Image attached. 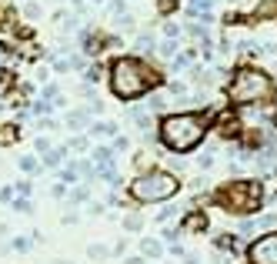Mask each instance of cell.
I'll list each match as a JSON object with an SVG mask.
<instances>
[{
	"label": "cell",
	"instance_id": "41",
	"mask_svg": "<svg viewBox=\"0 0 277 264\" xmlns=\"http://www.w3.org/2000/svg\"><path fill=\"white\" fill-rule=\"evenodd\" d=\"M0 201H14V187H4V191H0Z\"/></svg>",
	"mask_w": 277,
	"mask_h": 264
},
{
	"label": "cell",
	"instance_id": "18",
	"mask_svg": "<svg viewBox=\"0 0 277 264\" xmlns=\"http://www.w3.org/2000/svg\"><path fill=\"white\" fill-rule=\"evenodd\" d=\"M84 80H87L90 87H97V84L103 80V67H100V64H90L87 71H84Z\"/></svg>",
	"mask_w": 277,
	"mask_h": 264
},
{
	"label": "cell",
	"instance_id": "30",
	"mask_svg": "<svg viewBox=\"0 0 277 264\" xmlns=\"http://www.w3.org/2000/svg\"><path fill=\"white\" fill-rule=\"evenodd\" d=\"M174 214H177V208H167V211H160V214H157V221H160V224H167Z\"/></svg>",
	"mask_w": 277,
	"mask_h": 264
},
{
	"label": "cell",
	"instance_id": "40",
	"mask_svg": "<svg viewBox=\"0 0 277 264\" xmlns=\"http://www.w3.org/2000/svg\"><path fill=\"white\" fill-rule=\"evenodd\" d=\"M111 14H124V0H114V4H111Z\"/></svg>",
	"mask_w": 277,
	"mask_h": 264
},
{
	"label": "cell",
	"instance_id": "20",
	"mask_svg": "<svg viewBox=\"0 0 277 264\" xmlns=\"http://www.w3.org/2000/svg\"><path fill=\"white\" fill-rule=\"evenodd\" d=\"M10 208H14L17 214H30V211H33V204H30L27 197H14V201H10Z\"/></svg>",
	"mask_w": 277,
	"mask_h": 264
},
{
	"label": "cell",
	"instance_id": "26",
	"mask_svg": "<svg viewBox=\"0 0 277 264\" xmlns=\"http://www.w3.org/2000/svg\"><path fill=\"white\" fill-rule=\"evenodd\" d=\"M71 201H74V204H80V201H87V184H80V187H74Z\"/></svg>",
	"mask_w": 277,
	"mask_h": 264
},
{
	"label": "cell",
	"instance_id": "29",
	"mask_svg": "<svg viewBox=\"0 0 277 264\" xmlns=\"http://www.w3.org/2000/svg\"><path fill=\"white\" fill-rule=\"evenodd\" d=\"M147 107H151V111H164V97H160V94H154L151 101H147Z\"/></svg>",
	"mask_w": 277,
	"mask_h": 264
},
{
	"label": "cell",
	"instance_id": "28",
	"mask_svg": "<svg viewBox=\"0 0 277 264\" xmlns=\"http://www.w3.org/2000/svg\"><path fill=\"white\" fill-rule=\"evenodd\" d=\"M117 24H120V30H127V34H130V30H134V17H130V14H124V17L117 20Z\"/></svg>",
	"mask_w": 277,
	"mask_h": 264
},
{
	"label": "cell",
	"instance_id": "3",
	"mask_svg": "<svg viewBox=\"0 0 277 264\" xmlns=\"http://www.w3.org/2000/svg\"><path fill=\"white\" fill-rule=\"evenodd\" d=\"M214 201L221 204L227 214H237V217H247L254 211H261L264 204V184L257 177H244V181H227L214 191Z\"/></svg>",
	"mask_w": 277,
	"mask_h": 264
},
{
	"label": "cell",
	"instance_id": "21",
	"mask_svg": "<svg viewBox=\"0 0 277 264\" xmlns=\"http://www.w3.org/2000/svg\"><path fill=\"white\" fill-rule=\"evenodd\" d=\"M20 171H24V174H37V171H40V160L37 157H20Z\"/></svg>",
	"mask_w": 277,
	"mask_h": 264
},
{
	"label": "cell",
	"instance_id": "11",
	"mask_svg": "<svg viewBox=\"0 0 277 264\" xmlns=\"http://www.w3.org/2000/svg\"><path fill=\"white\" fill-rule=\"evenodd\" d=\"M67 127H74V130L90 127V114H87V107H80V111H71V114H67Z\"/></svg>",
	"mask_w": 277,
	"mask_h": 264
},
{
	"label": "cell",
	"instance_id": "1",
	"mask_svg": "<svg viewBox=\"0 0 277 264\" xmlns=\"http://www.w3.org/2000/svg\"><path fill=\"white\" fill-rule=\"evenodd\" d=\"M160 141H164L167 151L174 154H187L204 141L207 134V117L197 111H177V114H167L160 120Z\"/></svg>",
	"mask_w": 277,
	"mask_h": 264
},
{
	"label": "cell",
	"instance_id": "13",
	"mask_svg": "<svg viewBox=\"0 0 277 264\" xmlns=\"http://www.w3.org/2000/svg\"><path fill=\"white\" fill-rule=\"evenodd\" d=\"M211 7H214V0H187V14L190 17H200V14H211Z\"/></svg>",
	"mask_w": 277,
	"mask_h": 264
},
{
	"label": "cell",
	"instance_id": "24",
	"mask_svg": "<svg viewBox=\"0 0 277 264\" xmlns=\"http://www.w3.org/2000/svg\"><path fill=\"white\" fill-rule=\"evenodd\" d=\"M164 37L177 40V37H181V24H164Z\"/></svg>",
	"mask_w": 277,
	"mask_h": 264
},
{
	"label": "cell",
	"instance_id": "15",
	"mask_svg": "<svg viewBox=\"0 0 277 264\" xmlns=\"http://www.w3.org/2000/svg\"><path fill=\"white\" fill-rule=\"evenodd\" d=\"M63 157H67V147H50V151L44 154V164H47V168H60Z\"/></svg>",
	"mask_w": 277,
	"mask_h": 264
},
{
	"label": "cell",
	"instance_id": "31",
	"mask_svg": "<svg viewBox=\"0 0 277 264\" xmlns=\"http://www.w3.org/2000/svg\"><path fill=\"white\" fill-rule=\"evenodd\" d=\"M111 151H127V137H114V144H111Z\"/></svg>",
	"mask_w": 277,
	"mask_h": 264
},
{
	"label": "cell",
	"instance_id": "19",
	"mask_svg": "<svg viewBox=\"0 0 277 264\" xmlns=\"http://www.w3.org/2000/svg\"><path fill=\"white\" fill-rule=\"evenodd\" d=\"M157 57H167V60H174L177 57V40H164L157 47Z\"/></svg>",
	"mask_w": 277,
	"mask_h": 264
},
{
	"label": "cell",
	"instance_id": "4",
	"mask_svg": "<svg viewBox=\"0 0 277 264\" xmlns=\"http://www.w3.org/2000/svg\"><path fill=\"white\" fill-rule=\"evenodd\" d=\"M274 97V80L257 67H237V74L227 84L230 104H264Z\"/></svg>",
	"mask_w": 277,
	"mask_h": 264
},
{
	"label": "cell",
	"instance_id": "38",
	"mask_svg": "<svg viewBox=\"0 0 277 264\" xmlns=\"http://www.w3.org/2000/svg\"><path fill=\"white\" fill-rule=\"evenodd\" d=\"M24 14H27V17H40V7H37V4H27Z\"/></svg>",
	"mask_w": 277,
	"mask_h": 264
},
{
	"label": "cell",
	"instance_id": "36",
	"mask_svg": "<svg viewBox=\"0 0 277 264\" xmlns=\"http://www.w3.org/2000/svg\"><path fill=\"white\" fill-rule=\"evenodd\" d=\"M37 151H40V154L50 151V141H47V137H37Z\"/></svg>",
	"mask_w": 277,
	"mask_h": 264
},
{
	"label": "cell",
	"instance_id": "14",
	"mask_svg": "<svg viewBox=\"0 0 277 264\" xmlns=\"http://www.w3.org/2000/svg\"><path fill=\"white\" fill-rule=\"evenodd\" d=\"M134 50L147 57V54H157V44H154L151 34H141V37H137V44H134Z\"/></svg>",
	"mask_w": 277,
	"mask_h": 264
},
{
	"label": "cell",
	"instance_id": "10",
	"mask_svg": "<svg viewBox=\"0 0 277 264\" xmlns=\"http://www.w3.org/2000/svg\"><path fill=\"white\" fill-rule=\"evenodd\" d=\"M90 137H117V124L114 120H90Z\"/></svg>",
	"mask_w": 277,
	"mask_h": 264
},
{
	"label": "cell",
	"instance_id": "17",
	"mask_svg": "<svg viewBox=\"0 0 277 264\" xmlns=\"http://www.w3.org/2000/svg\"><path fill=\"white\" fill-rule=\"evenodd\" d=\"M141 251L147 257H160V254H164V244H160V241H154V238H144L141 241Z\"/></svg>",
	"mask_w": 277,
	"mask_h": 264
},
{
	"label": "cell",
	"instance_id": "25",
	"mask_svg": "<svg viewBox=\"0 0 277 264\" xmlns=\"http://www.w3.org/2000/svg\"><path fill=\"white\" fill-rule=\"evenodd\" d=\"M197 164H200V168H214V151H204V154H200V157H197Z\"/></svg>",
	"mask_w": 277,
	"mask_h": 264
},
{
	"label": "cell",
	"instance_id": "27",
	"mask_svg": "<svg viewBox=\"0 0 277 264\" xmlns=\"http://www.w3.org/2000/svg\"><path fill=\"white\" fill-rule=\"evenodd\" d=\"M7 24H14V17H10L7 4H0V27H7Z\"/></svg>",
	"mask_w": 277,
	"mask_h": 264
},
{
	"label": "cell",
	"instance_id": "23",
	"mask_svg": "<svg viewBox=\"0 0 277 264\" xmlns=\"http://www.w3.org/2000/svg\"><path fill=\"white\" fill-rule=\"evenodd\" d=\"M87 254L94 257V261H103V257L111 254V251H107V248H100V244H90V248H87Z\"/></svg>",
	"mask_w": 277,
	"mask_h": 264
},
{
	"label": "cell",
	"instance_id": "7",
	"mask_svg": "<svg viewBox=\"0 0 277 264\" xmlns=\"http://www.w3.org/2000/svg\"><path fill=\"white\" fill-rule=\"evenodd\" d=\"M251 160L257 164V171H261V174H277V144L257 147V154H254Z\"/></svg>",
	"mask_w": 277,
	"mask_h": 264
},
{
	"label": "cell",
	"instance_id": "42",
	"mask_svg": "<svg viewBox=\"0 0 277 264\" xmlns=\"http://www.w3.org/2000/svg\"><path fill=\"white\" fill-rule=\"evenodd\" d=\"M127 264H144V257H130V261H127Z\"/></svg>",
	"mask_w": 277,
	"mask_h": 264
},
{
	"label": "cell",
	"instance_id": "32",
	"mask_svg": "<svg viewBox=\"0 0 277 264\" xmlns=\"http://www.w3.org/2000/svg\"><path fill=\"white\" fill-rule=\"evenodd\" d=\"M71 147H74V151H87V137H74Z\"/></svg>",
	"mask_w": 277,
	"mask_h": 264
},
{
	"label": "cell",
	"instance_id": "9",
	"mask_svg": "<svg viewBox=\"0 0 277 264\" xmlns=\"http://www.w3.org/2000/svg\"><path fill=\"white\" fill-rule=\"evenodd\" d=\"M217 134H221V137H237L240 134V117H237V114H221V120H217Z\"/></svg>",
	"mask_w": 277,
	"mask_h": 264
},
{
	"label": "cell",
	"instance_id": "5",
	"mask_svg": "<svg viewBox=\"0 0 277 264\" xmlns=\"http://www.w3.org/2000/svg\"><path fill=\"white\" fill-rule=\"evenodd\" d=\"M181 191V181H177V174H170V171H144V174H137L134 181H130V197L141 201V204H157V201H167L174 197V194Z\"/></svg>",
	"mask_w": 277,
	"mask_h": 264
},
{
	"label": "cell",
	"instance_id": "39",
	"mask_svg": "<svg viewBox=\"0 0 277 264\" xmlns=\"http://www.w3.org/2000/svg\"><path fill=\"white\" fill-rule=\"evenodd\" d=\"M14 248H17V251H27V248H30V241H24V238H14Z\"/></svg>",
	"mask_w": 277,
	"mask_h": 264
},
{
	"label": "cell",
	"instance_id": "45",
	"mask_svg": "<svg viewBox=\"0 0 277 264\" xmlns=\"http://www.w3.org/2000/svg\"><path fill=\"white\" fill-rule=\"evenodd\" d=\"M94 4H100V0H94Z\"/></svg>",
	"mask_w": 277,
	"mask_h": 264
},
{
	"label": "cell",
	"instance_id": "12",
	"mask_svg": "<svg viewBox=\"0 0 277 264\" xmlns=\"http://www.w3.org/2000/svg\"><path fill=\"white\" fill-rule=\"evenodd\" d=\"M217 251H230V254H237L240 251V241H237V234H217Z\"/></svg>",
	"mask_w": 277,
	"mask_h": 264
},
{
	"label": "cell",
	"instance_id": "34",
	"mask_svg": "<svg viewBox=\"0 0 277 264\" xmlns=\"http://www.w3.org/2000/svg\"><path fill=\"white\" fill-rule=\"evenodd\" d=\"M17 191H20V197H27V194L33 191V184H30V181H20V184H17Z\"/></svg>",
	"mask_w": 277,
	"mask_h": 264
},
{
	"label": "cell",
	"instance_id": "22",
	"mask_svg": "<svg viewBox=\"0 0 277 264\" xmlns=\"http://www.w3.org/2000/svg\"><path fill=\"white\" fill-rule=\"evenodd\" d=\"M157 10H160V17L174 14V10H177V0H157Z\"/></svg>",
	"mask_w": 277,
	"mask_h": 264
},
{
	"label": "cell",
	"instance_id": "43",
	"mask_svg": "<svg viewBox=\"0 0 277 264\" xmlns=\"http://www.w3.org/2000/svg\"><path fill=\"white\" fill-rule=\"evenodd\" d=\"M74 4H77V7H80V4H84V0H74Z\"/></svg>",
	"mask_w": 277,
	"mask_h": 264
},
{
	"label": "cell",
	"instance_id": "16",
	"mask_svg": "<svg viewBox=\"0 0 277 264\" xmlns=\"http://www.w3.org/2000/svg\"><path fill=\"white\" fill-rule=\"evenodd\" d=\"M17 137H20V127H17V124H4V127H0V147L14 144Z\"/></svg>",
	"mask_w": 277,
	"mask_h": 264
},
{
	"label": "cell",
	"instance_id": "6",
	"mask_svg": "<svg viewBox=\"0 0 277 264\" xmlns=\"http://www.w3.org/2000/svg\"><path fill=\"white\" fill-rule=\"evenodd\" d=\"M247 261L251 264H277V231H267L247 248Z\"/></svg>",
	"mask_w": 277,
	"mask_h": 264
},
{
	"label": "cell",
	"instance_id": "33",
	"mask_svg": "<svg viewBox=\"0 0 277 264\" xmlns=\"http://www.w3.org/2000/svg\"><path fill=\"white\" fill-rule=\"evenodd\" d=\"M124 224H127V231H137V227H141V217H137V214H130V217L124 221Z\"/></svg>",
	"mask_w": 277,
	"mask_h": 264
},
{
	"label": "cell",
	"instance_id": "8",
	"mask_svg": "<svg viewBox=\"0 0 277 264\" xmlns=\"http://www.w3.org/2000/svg\"><path fill=\"white\" fill-rule=\"evenodd\" d=\"M207 231V214L204 211H194L181 221V234H204Z\"/></svg>",
	"mask_w": 277,
	"mask_h": 264
},
{
	"label": "cell",
	"instance_id": "44",
	"mask_svg": "<svg viewBox=\"0 0 277 264\" xmlns=\"http://www.w3.org/2000/svg\"><path fill=\"white\" fill-rule=\"evenodd\" d=\"M54 264H67V261H54Z\"/></svg>",
	"mask_w": 277,
	"mask_h": 264
},
{
	"label": "cell",
	"instance_id": "2",
	"mask_svg": "<svg viewBox=\"0 0 277 264\" xmlns=\"http://www.w3.org/2000/svg\"><path fill=\"white\" fill-rule=\"evenodd\" d=\"M160 84V74L137 60V57H117L111 64V90L120 101H134V97L147 94L151 87Z\"/></svg>",
	"mask_w": 277,
	"mask_h": 264
},
{
	"label": "cell",
	"instance_id": "37",
	"mask_svg": "<svg viewBox=\"0 0 277 264\" xmlns=\"http://www.w3.org/2000/svg\"><path fill=\"white\" fill-rule=\"evenodd\" d=\"M177 234H181V227H167V231H164V238L170 241V244H174V241H177Z\"/></svg>",
	"mask_w": 277,
	"mask_h": 264
},
{
	"label": "cell",
	"instance_id": "35",
	"mask_svg": "<svg viewBox=\"0 0 277 264\" xmlns=\"http://www.w3.org/2000/svg\"><path fill=\"white\" fill-rule=\"evenodd\" d=\"M170 94H174V97H184V94H187V87H184V84H177V80H174V84H170Z\"/></svg>",
	"mask_w": 277,
	"mask_h": 264
}]
</instances>
